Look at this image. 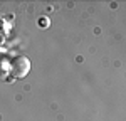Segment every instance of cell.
Segmentation results:
<instances>
[{
	"instance_id": "obj_2",
	"label": "cell",
	"mask_w": 126,
	"mask_h": 121,
	"mask_svg": "<svg viewBox=\"0 0 126 121\" xmlns=\"http://www.w3.org/2000/svg\"><path fill=\"white\" fill-rule=\"evenodd\" d=\"M5 72H7V62L0 60V74H5Z\"/></svg>"
},
{
	"instance_id": "obj_1",
	"label": "cell",
	"mask_w": 126,
	"mask_h": 121,
	"mask_svg": "<svg viewBox=\"0 0 126 121\" xmlns=\"http://www.w3.org/2000/svg\"><path fill=\"white\" fill-rule=\"evenodd\" d=\"M29 71H30V60L25 56H17L14 60H10L9 72L12 74V77L22 79L29 74Z\"/></svg>"
}]
</instances>
